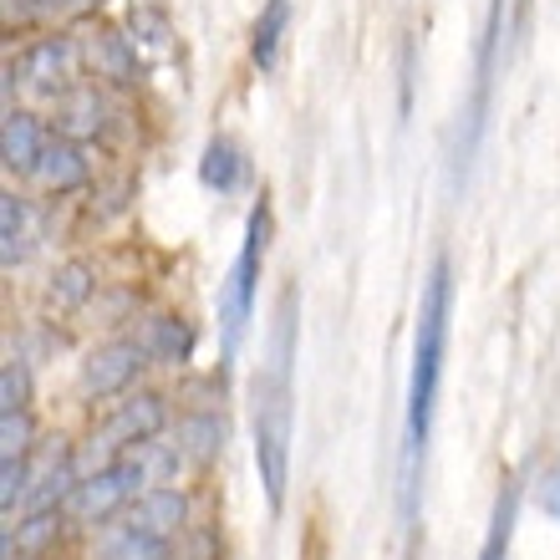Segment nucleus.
Here are the masks:
<instances>
[{
    "label": "nucleus",
    "mask_w": 560,
    "mask_h": 560,
    "mask_svg": "<svg viewBox=\"0 0 560 560\" xmlns=\"http://www.w3.org/2000/svg\"><path fill=\"white\" fill-rule=\"evenodd\" d=\"M448 316H454V266L448 255L433 260L418 301V331H413V368H408V408H402V469H398V500L402 520L418 515V485H423V458L433 439V413H439V383L443 357H448Z\"/></svg>",
    "instance_id": "nucleus-1"
},
{
    "label": "nucleus",
    "mask_w": 560,
    "mask_h": 560,
    "mask_svg": "<svg viewBox=\"0 0 560 560\" xmlns=\"http://www.w3.org/2000/svg\"><path fill=\"white\" fill-rule=\"evenodd\" d=\"M295 291L285 285L276 301V322H270L266 362L250 383V433H255V474L266 489L270 515L285 510V489H291V433H295Z\"/></svg>",
    "instance_id": "nucleus-2"
},
{
    "label": "nucleus",
    "mask_w": 560,
    "mask_h": 560,
    "mask_svg": "<svg viewBox=\"0 0 560 560\" xmlns=\"http://www.w3.org/2000/svg\"><path fill=\"white\" fill-rule=\"evenodd\" d=\"M266 250H270V199L260 194L245 220V235H240V255L230 276H224V291H220V352L224 362H235L240 341L250 331V316H255V295H260V270H266Z\"/></svg>",
    "instance_id": "nucleus-3"
},
{
    "label": "nucleus",
    "mask_w": 560,
    "mask_h": 560,
    "mask_svg": "<svg viewBox=\"0 0 560 560\" xmlns=\"http://www.w3.org/2000/svg\"><path fill=\"white\" fill-rule=\"evenodd\" d=\"M143 485H148V464L138 454L113 458V464H92V469L77 479L72 500H67V520H77V525H103V520L133 510V504L143 500Z\"/></svg>",
    "instance_id": "nucleus-4"
},
{
    "label": "nucleus",
    "mask_w": 560,
    "mask_h": 560,
    "mask_svg": "<svg viewBox=\"0 0 560 560\" xmlns=\"http://www.w3.org/2000/svg\"><path fill=\"white\" fill-rule=\"evenodd\" d=\"M163 428H168V398L153 393V387H138V393H128V398L97 423V433H92V458H97V464H113V458H128V454H138V448H153Z\"/></svg>",
    "instance_id": "nucleus-5"
},
{
    "label": "nucleus",
    "mask_w": 560,
    "mask_h": 560,
    "mask_svg": "<svg viewBox=\"0 0 560 560\" xmlns=\"http://www.w3.org/2000/svg\"><path fill=\"white\" fill-rule=\"evenodd\" d=\"M82 42L77 36H36V42L21 51V57L5 67V77H11L15 88L36 92V97H67L72 92V77L82 72Z\"/></svg>",
    "instance_id": "nucleus-6"
},
{
    "label": "nucleus",
    "mask_w": 560,
    "mask_h": 560,
    "mask_svg": "<svg viewBox=\"0 0 560 560\" xmlns=\"http://www.w3.org/2000/svg\"><path fill=\"white\" fill-rule=\"evenodd\" d=\"M148 362H153V357H148V347L138 337H113V341H103V347H92V352L82 357L77 387H82V398H92V402L128 398Z\"/></svg>",
    "instance_id": "nucleus-7"
},
{
    "label": "nucleus",
    "mask_w": 560,
    "mask_h": 560,
    "mask_svg": "<svg viewBox=\"0 0 560 560\" xmlns=\"http://www.w3.org/2000/svg\"><path fill=\"white\" fill-rule=\"evenodd\" d=\"M46 143H51V133H46V122L31 107H5V122H0V168L5 174L31 178Z\"/></svg>",
    "instance_id": "nucleus-8"
},
{
    "label": "nucleus",
    "mask_w": 560,
    "mask_h": 560,
    "mask_svg": "<svg viewBox=\"0 0 560 560\" xmlns=\"http://www.w3.org/2000/svg\"><path fill=\"white\" fill-rule=\"evenodd\" d=\"M88 178H92V159H88V143H77V138H61L51 133V143H46L42 163H36V174H31V184L46 194H77V189H88Z\"/></svg>",
    "instance_id": "nucleus-9"
},
{
    "label": "nucleus",
    "mask_w": 560,
    "mask_h": 560,
    "mask_svg": "<svg viewBox=\"0 0 560 560\" xmlns=\"http://www.w3.org/2000/svg\"><path fill=\"white\" fill-rule=\"evenodd\" d=\"M82 51H88L92 72L107 77V82H118V88H133L138 77H143V51H138V42L122 36V31H92L88 42H82Z\"/></svg>",
    "instance_id": "nucleus-10"
},
{
    "label": "nucleus",
    "mask_w": 560,
    "mask_h": 560,
    "mask_svg": "<svg viewBox=\"0 0 560 560\" xmlns=\"http://www.w3.org/2000/svg\"><path fill=\"white\" fill-rule=\"evenodd\" d=\"M128 525L153 530V535H163V540H178V535L189 530V494H184V489H174V485L143 489V500L128 510Z\"/></svg>",
    "instance_id": "nucleus-11"
},
{
    "label": "nucleus",
    "mask_w": 560,
    "mask_h": 560,
    "mask_svg": "<svg viewBox=\"0 0 560 560\" xmlns=\"http://www.w3.org/2000/svg\"><path fill=\"white\" fill-rule=\"evenodd\" d=\"M138 341H143L148 357L163 362V368H184L194 357V326L184 322V316H148V322L138 326Z\"/></svg>",
    "instance_id": "nucleus-12"
},
{
    "label": "nucleus",
    "mask_w": 560,
    "mask_h": 560,
    "mask_svg": "<svg viewBox=\"0 0 560 560\" xmlns=\"http://www.w3.org/2000/svg\"><path fill=\"white\" fill-rule=\"evenodd\" d=\"M57 133L61 138H77V143H88L107 128V103L97 97V88H72L67 97H57Z\"/></svg>",
    "instance_id": "nucleus-13"
},
{
    "label": "nucleus",
    "mask_w": 560,
    "mask_h": 560,
    "mask_svg": "<svg viewBox=\"0 0 560 560\" xmlns=\"http://www.w3.org/2000/svg\"><path fill=\"white\" fill-rule=\"evenodd\" d=\"M92 291H97V276H92L88 260H61L51 270V280H46V311L72 316V311H82L92 301Z\"/></svg>",
    "instance_id": "nucleus-14"
},
{
    "label": "nucleus",
    "mask_w": 560,
    "mask_h": 560,
    "mask_svg": "<svg viewBox=\"0 0 560 560\" xmlns=\"http://www.w3.org/2000/svg\"><path fill=\"white\" fill-rule=\"evenodd\" d=\"M31 205L21 199L15 189L0 194V266L15 270V266H26V255H31Z\"/></svg>",
    "instance_id": "nucleus-15"
},
{
    "label": "nucleus",
    "mask_w": 560,
    "mask_h": 560,
    "mask_svg": "<svg viewBox=\"0 0 560 560\" xmlns=\"http://www.w3.org/2000/svg\"><path fill=\"white\" fill-rule=\"evenodd\" d=\"M199 184L214 194H235L245 184V153L235 138H209L199 153Z\"/></svg>",
    "instance_id": "nucleus-16"
},
{
    "label": "nucleus",
    "mask_w": 560,
    "mask_h": 560,
    "mask_svg": "<svg viewBox=\"0 0 560 560\" xmlns=\"http://www.w3.org/2000/svg\"><path fill=\"white\" fill-rule=\"evenodd\" d=\"M285 31H291V0H266L260 15H255V31H250V61L260 67V72H270V67L280 61Z\"/></svg>",
    "instance_id": "nucleus-17"
},
{
    "label": "nucleus",
    "mask_w": 560,
    "mask_h": 560,
    "mask_svg": "<svg viewBox=\"0 0 560 560\" xmlns=\"http://www.w3.org/2000/svg\"><path fill=\"white\" fill-rule=\"evenodd\" d=\"M515 520H520V485H504L500 500H494V515H489L479 560H510V546H515Z\"/></svg>",
    "instance_id": "nucleus-18"
},
{
    "label": "nucleus",
    "mask_w": 560,
    "mask_h": 560,
    "mask_svg": "<svg viewBox=\"0 0 560 560\" xmlns=\"http://www.w3.org/2000/svg\"><path fill=\"white\" fill-rule=\"evenodd\" d=\"M224 448V423L214 413H189L178 423V454L184 464H209Z\"/></svg>",
    "instance_id": "nucleus-19"
},
{
    "label": "nucleus",
    "mask_w": 560,
    "mask_h": 560,
    "mask_svg": "<svg viewBox=\"0 0 560 560\" xmlns=\"http://www.w3.org/2000/svg\"><path fill=\"white\" fill-rule=\"evenodd\" d=\"M107 560H174V540H163L153 530H138V525H118V530L103 540Z\"/></svg>",
    "instance_id": "nucleus-20"
},
{
    "label": "nucleus",
    "mask_w": 560,
    "mask_h": 560,
    "mask_svg": "<svg viewBox=\"0 0 560 560\" xmlns=\"http://www.w3.org/2000/svg\"><path fill=\"white\" fill-rule=\"evenodd\" d=\"M61 520H67V510H31V515L15 525V535H5V550L36 556V550H46L61 535Z\"/></svg>",
    "instance_id": "nucleus-21"
},
{
    "label": "nucleus",
    "mask_w": 560,
    "mask_h": 560,
    "mask_svg": "<svg viewBox=\"0 0 560 560\" xmlns=\"http://www.w3.org/2000/svg\"><path fill=\"white\" fill-rule=\"evenodd\" d=\"M31 408V368L21 357H5L0 368V413H21Z\"/></svg>",
    "instance_id": "nucleus-22"
},
{
    "label": "nucleus",
    "mask_w": 560,
    "mask_h": 560,
    "mask_svg": "<svg viewBox=\"0 0 560 560\" xmlns=\"http://www.w3.org/2000/svg\"><path fill=\"white\" fill-rule=\"evenodd\" d=\"M31 439H36V423H31V408H21V413H0V458L31 454Z\"/></svg>",
    "instance_id": "nucleus-23"
},
{
    "label": "nucleus",
    "mask_w": 560,
    "mask_h": 560,
    "mask_svg": "<svg viewBox=\"0 0 560 560\" xmlns=\"http://www.w3.org/2000/svg\"><path fill=\"white\" fill-rule=\"evenodd\" d=\"M103 0H11V15H36V21H46V15H88L97 11Z\"/></svg>",
    "instance_id": "nucleus-24"
},
{
    "label": "nucleus",
    "mask_w": 560,
    "mask_h": 560,
    "mask_svg": "<svg viewBox=\"0 0 560 560\" xmlns=\"http://www.w3.org/2000/svg\"><path fill=\"white\" fill-rule=\"evenodd\" d=\"M535 504H540V510H546V515L560 525V474H546V479H540V489H535Z\"/></svg>",
    "instance_id": "nucleus-25"
},
{
    "label": "nucleus",
    "mask_w": 560,
    "mask_h": 560,
    "mask_svg": "<svg viewBox=\"0 0 560 560\" xmlns=\"http://www.w3.org/2000/svg\"><path fill=\"white\" fill-rule=\"evenodd\" d=\"M209 550H214V535H194V560H209Z\"/></svg>",
    "instance_id": "nucleus-26"
},
{
    "label": "nucleus",
    "mask_w": 560,
    "mask_h": 560,
    "mask_svg": "<svg viewBox=\"0 0 560 560\" xmlns=\"http://www.w3.org/2000/svg\"><path fill=\"white\" fill-rule=\"evenodd\" d=\"M520 5H525V0H520Z\"/></svg>",
    "instance_id": "nucleus-27"
}]
</instances>
